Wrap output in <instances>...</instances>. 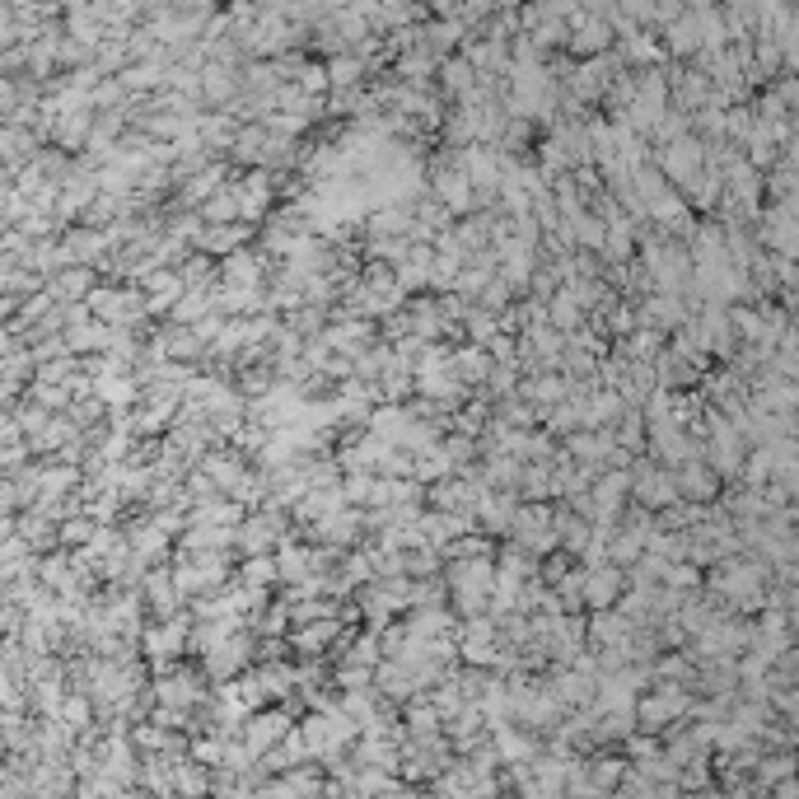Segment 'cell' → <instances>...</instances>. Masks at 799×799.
Returning <instances> with one entry per match:
<instances>
[{
    "label": "cell",
    "instance_id": "277c9868",
    "mask_svg": "<svg viewBox=\"0 0 799 799\" xmlns=\"http://www.w3.org/2000/svg\"><path fill=\"white\" fill-rule=\"evenodd\" d=\"M659 164H664V178H673L678 187H687L692 178L701 173V164H706V150H701L697 141H687V136H678V141L664 145V155H659Z\"/></svg>",
    "mask_w": 799,
    "mask_h": 799
},
{
    "label": "cell",
    "instance_id": "5bb4252c",
    "mask_svg": "<svg viewBox=\"0 0 799 799\" xmlns=\"http://www.w3.org/2000/svg\"><path fill=\"white\" fill-rule=\"evenodd\" d=\"M262 613H267V617H257V631H262V636H281V631L290 627V608H286V603L262 608Z\"/></svg>",
    "mask_w": 799,
    "mask_h": 799
},
{
    "label": "cell",
    "instance_id": "6da1fadb",
    "mask_svg": "<svg viewBox=\"0 0 799 799\" xmlns=\"http://www.w3.org/2000/svg\"><path fill=\"white\" fill-rule=\"evenodd\" d=\"M687 706H692V697H687L678 683H664L655 692V697H641L631 701V711H636V720H641L645 729H664V725H678V720H687Z\"/></svg>",
    "mask_w": 799,
    "mask_h": 799
},
{
    "label": "cell",
    "instance_id": "52a82bcc",
    "mask_svg": "<svg viewBox=\"0 0 799 799\" xmlns=\"http://www.w3.org/2000/svg\"><path fill=\"white\" fill-rule=\"evenodd\" d=\"M201 472L211 477L220 491H234V486L243 482V454L239 449H211V454H201Z\"/></svg>",
    "mask_w": 799,
    "mask_h": 799
},
{
    "label": "cell",
    "instance_id": "7a4b0ae2",
    "mask_svg": "<svg viewBox=\"0 0 799 799\" xmlns=\"http://www.w3.org/2000/svg\"><path fill=\"white\" fill-rule=\"evenodd\" d=\"M295 725V720H290V711H267V706H257V711H248L243 715V743H248V753L253 757H262L267 753V748H276V743H281V734H286V729Z\"/></svg>",
    "mask_w": 799,
    "mask_h": 799
},
{
    "label": "cell",
    "instance_id": "9a60e30c",
    "mask_svg": "<svg viewBox=\"0 0 799 799\" xmlns=\"http://www.w3.org/2000/svg\"><path fill=\"white\" fill-rule=\"evenodd\" d=\"M178 645H183V622H173L169 631H150V650L155 655H178Z\"/></svg>",
    "mask_w": 799,
    "mask_h": 799
},
{
    "label": "cell",
    "instance_id": "2e32d148",
    "mask_svg": "<svg viewBox=\"0 0 799 799\" xmlns=\"http://www.w3.org/2000/svg\"><path fill=\"white\" fill-rule=\"evenodd\" d=\"M178 785H183V790H206V785H211V776H206V771H192V767H187Z\"/></svg>",
    "mask_w": 799,
    "mask_h": 799
},
{
    "label": "cell",
    "instance_id": "30bf717a",
    "mask_svg": "<svg viewBox=\"0 0 799 799\" xmlns=\"http://www.w3.org/2000/svg\"><path fill=\"white\" fill-rule=\"evenodd\" d=\"M547 323L557 332H575V328H585V309L566 290H557V295H547Z\"/></svg>",
    "mask_w": 799,
    "mask_h": 799
},
{
    "label": "cell",
    "instance_id": "5b68a950",
    "mask_svg": "<svg viewBox=\"0 0 799 799\" xmlns=\"http://www.w3.org/2000/svg\"><path fill=\"white\" fill-rule=\"evenodd\" d=\"M622 585H627L622 566H613V561L589 566V571H585V589H580V603H589V608H613L617 594H622Z\"/></svg>",
    "mask_w": 799,
    "mask_h": 799
},
{
    "label": "cell",
    "instance_id": "8fae6325",
    "mask_svg": "<svg viewBox=\"0 0 799 799\" xmlns=\"http://www.w3.org/2000/svg\"><path fill=\"white\" fill-rule=\"evenodd\" d=\"M239 585H248V589H272V585H281V580H276V557H272V552H257V557H243V566H239Z\"/></svg>",
    "mask_w": 799,
    "mask_h": 799
},
{
    "label": "cell",
    "instance_id": "ba28073f",
    "mask_svg": "<svg viewBox=\"0 0 799 799\" xmlns=\"http://www.w3.org/2000/svg\"><path fill=\"white\" fill-rule=\"evenodd\" d=\"M201 206V225H229V220H239V187H215Z\"/></svg>",
    "mask_w": 799,
    "mask_h": 799
},
{
    "label": "cell",
    "instance_id": "8992f818",
    "mask_svg": "<svg viewBox=\"0 0 799 799\" xmlns=\"http://www.w3.org/2000/svg\"><path fill=\"white\" fill-rule=\"evenodd\" d=\"M295 650H300L304 659H318L323 650H328L332 641H342V622L337 617H309V622H295Z\"/></svg>",
    "mask_w": 799,
    "mask_h": 799
},
{
    "label": "cell",
    "instance_id": "3957f363",
    "mask_svg": "<svg viewBox=\"0 0 799 799\" xmlns=\"http://www.w3.org/2000/svg\"><path fill=\"white\" fill-rule=\"evenodd\" d=\"M262 272H267L262 253H248L243 243L215 262V276H220V286H229V290H257L262 286Z\"/></svg>",
    "mask_w": 799,
    "mask_h": 799
},
{
    "label": "cell",
    "instance_id": "7c38bea8",
    "mask_svg": "<svg viewBox=\"0 0 799 799\" xmlns=\"http://www.w3.org/2000/svg\"><path fill=\"white\" fill-rule=\"evenodd\" d=\"M159 697L169 706H192V701H206V692L192 678H169V683H159Z\"/></svg>",
    "mask_w": 799,
    "mask_h": 799
},
{
    "label": "cell",
    "instance_id": "9c48e42d",
    "mask_svg": "<svg viewBox=\"0 0 799 799\" xmlns=\"http://www.w3.org/2000/svg\"><path fill=\"white\" fill-rule=\"evenodd\" d=\"M449 370H454L463 384H482L486 370H491V351H486V346H477V342L463 346V351H454V356H449Z\"/></svg>",
    "mask_w": 799,
    "mask_h": 799
},
{
    "label": "cell",
    "instance_id": "4fadbf2b",
    "mask_svg": "<svg viewBox=\"0 0 799 799\" xmlns=\"http://www.w3.org/2000/svg\"><path fill=\"white\" fill-rule=\"evenodd\" d=\"M585 767H594V790H608V785L622 781V771H627V762L622 757H594V762H585Z\"/></svg>",
    "mask_w": 799,
    "mask_h": 799
}]
</instances>
